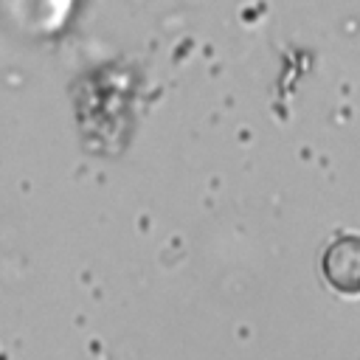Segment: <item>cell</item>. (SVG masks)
I'll use <instances>...</instances> for the list:
<instances>
[{"label":"cell","instance_id":"1","mask_svg":"<svg viewBox=\"0 0 360 360\" xmlns=\"http://www.w3.org/2000/svg\"><path fill=\"white\" fill-rule=\"evenodd\" d=\"M321 270L340 295H360V233H338L321 256Z\"/></svg>","mask_w":360,"mask_h":360}]
</instances>
